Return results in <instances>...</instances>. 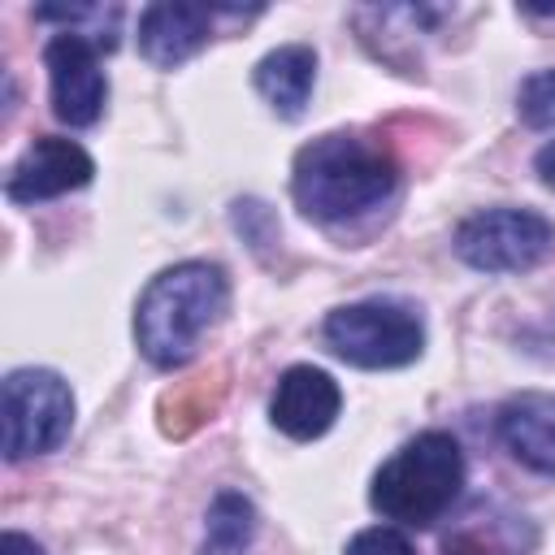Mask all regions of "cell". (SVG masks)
Returning a JSON list of instances; mask_svg holds the SVG:
<instances>
[{
  "mask_svg": "<svg viewBox=\"0 0 555 555\" xmlns=\"http://www.w3.org/2000/svg\"><path fill=\"white\" fill-rule=\"evenodd\" d=\"M48 87H52V113L65 126H91L104 113L108 78L100 69V48L74 30H61L43 48Z\"/></svg>",
  "mask_w": 555,
  "mask_h": 555,
  "instance_id": "7",
  "label": "cell"
},
{
  "mask_svg": "<svg viewBox=\"0 0 555 555\" xmlns=\"http://www.w3.org/2000/svg\"><path fill=\"white\" fill-rule=\"evenodd\" d=\"M225 299H230L225 273L208 260H182L160 269L134 308L139 351L156 369H182L195 356L199 334L221 321Z\"/></svg>",
  "mask_w": 555,
  "mask_h": 555,
  "instance_id": "2",
  "label": "cell"
},
{
  "mask_svg": "<svg viewBox=\"0 0 555 555\" xmlns=\"http://www.w3.org/2000/svg\"><path fill=\"white\" fill-rule=\"evenodd\" d=\"M499 442L525 468L555 477V395L525 390L499 408Z\"/></svg>",
  "mask_w": 555,
  "mask_h": 555,
  "instance_id": "11",
  "label": "cell"
},
{
  "mask_svg": "<svg viewBox=\"0 0 555 555\" xmlns=\"http://www.w3.org/2000/svg\"><path fill=\"white\" fill-rule=\"evenodd\" d=\"M325 343L356 369H403L425 351V325L408 304L360 299L325 317Z\"/></svg>",
  "mask_w": 555,
  "mask_h": 555,
  "instance_id": "4",
  "label": "cell"
},
{
  "mask_svg": "<svg viewBox=\"0 0 555 555\" xmlns=\"http://www.w3.org/2000/svg\"><path fill=\"white\" fill-rule=\"evenodd\" d=\"M555 247V225L533 208H486L460 221L455 256L477 273H525Z\"/></svg>",
  "mask_w": 555,
  "mask_h": 555,
  "instance_id": "6",
  "label": "cell"
},
{
  "mask_svg": "<svg viewBox=\"0 0 555 555\" xmlns=\"http://www.w3.org/2000/svg\"><path fill=\"white\" fill-rule=\"evenodd\" d=\"M516 113H520V121L533 126V130H551V126H555V69H533V74L520 82Z\"/></svg>",
  "mask_w": 555,
  "mask_h": 555,
  "instance_id": "14",
  "label": "cell"
},
{
  "mask_svg": "<svg viewBox=\"0 0 555 555\" xmlns=\"http://www.w3.org/2000/svg\"><path fill=\"white\" fill-rule=\"evenodd\" d=\"M251 82L278 117L295 121L308 108V95H312V82H317V52L308 43H282V48H273L256 61Z\"/></svg>",
  "mask_w": 555,
  "mask_h": 555,
  "instance_id": "12",
  "label": "cell"
},
{
  "mask_svg": "<svg viewBox=\"0 0 555 555\" xmlns=\"http://www.w3.org/2000/svg\"><path fill=\"white\" fill-rule=\"evenodd\" d=\"M347 555H416L412 542L390 529V525H373V529H360L351 542H347Z\"/></svg>",
  "mask_w": 555,
  "mask_h": 555,
  "instance_id": "15",
  "label": "cell"
},
{
  "mask_svg": "<svg viewBox=\"0 0 555 555\" xmlns=\"http://www.w3.org/2000/svg\"><path fill=\"white\" fill-rule=\"evenodd\" d=\"M399 165L390 147L364 134H321L295 152L291 195L312 221H347L395 195Z\"/></svg>",
  "mask_w": 555,
  "mask_h": 555,
  "instance_id": "1",
  "label": "cell"
},
{
  "mask_svg": "<svg viewBox=\"0 0 555 555\" xmlns=\"http://www.w3.org/2000/svg\"><path fill=\"white\" fill-rule=\"evenodd\" d=\"M460 490H464V451H460V442L442 429H425V434L408 438L373 473L369 503H373V512H382L395 525L425 529L442 512H451Z\"/></svg>",
  "mask_w": 555,
  "mask_h": 555,
  "instance_id": "3",
  "label": "cell"
},
{
  "mask_svg": "<svg viewBox=\"0 0 555 555\" xmlns=\"http://www.w3.org/2000/svg\"><path fill=\"white\" fill-rule=\"evenodd\" d=\"M256 533V507L238 490H221L204 516V546L199 555H243Z\"/></svg>",
  "mask_w": 555,
  "mask_h": 555,
  "instance_id": "13",
  "label": "cell"
},
{
  "mask_svg": "<svg viewBox=\"0 0 555 555\" xmlns=\"http://www.w3.org/2000/svg\"><path fill=\"white\" fill-rule=\"evenodd\" d=\"M533 169L542 173V182H546V186H555V139L533 156Z\"/></svg>",
  "mask_w": 555,
  "mask_h": 555,
  "instance_id": "17",
  "label": "cell"
},
{
  "mask_svg": "<svg viewBox=\"0 0 555 555\" xmlns=\"http://www.w3.org/2000/svg\"><path fill=\"white\" fill-rule=\"evenodd\" d=\"M0 555H43V546L35 538L17 533V529H4L0 533Z\"/></svg>",
  "mask_w": 555,
  "mask_h": 555,
  "instance_id": "16",
  "label": "cell"
},
{
  "mask_svg": "<svg viewBox=\"0 0 555 555\" xmlns=\"http://www.w3.org/2000/svg\"><path fill=\"white\" fill-rule=\"evenodd\" d=\"M338 408H343V390H338V382H334L325 369L291 364V369L278 377L269 416H273V425H278L286 438L312 442V438H321V434L338 421Z\"/></svg>",
  "mask_w": 555,
  "mask_h": 555,
  "instance_id": "9",
  "label": "cell"
},
{
  "mask_svg": "<svg viewBox=\"0 0 555 555\" xmlns=\"http://www.w3.org/2000/svg\"><path fill=\"white\" fill-rule=\"evenodd\" d=\"M221 13L225 9H208V4H147L139 13V52L156 69H173L208 43L212 17Z\"/></svg>",
  "mask_w": 555,
  "mask_h": 555,
  "instance_id": "10",
  "label": "cell"
},
{
  "mask_svg": "<svg viewBox=\"0 0 555 555\" xmlns=\"http://www.w3.org/2000/svg\"><path fill=\"white\" fill-rule=\"evenodd\" d=\"M74 429V390L52 369H13L4 377V460L56 451Z\"/></svg>",
  "mask_w": 555,
  "mask_h": 555,
  "instance_id": "5",
  "label": "cell"
},
{
  "mask_svg": "<svg viewBox=\"0 0 555 555\" xmlns=\"http://www.w3.org/2000/svg\"><path fill=\"white\" fill-rule=\"evenodd\" d=\"M95 178V160L74 143V139H61V134H43L35 139L17 165L9 169V182H4V195L13 204H39V199H56V195H69L78 186H87Z\"/></svg>",
  "mask_w": 555,
  "mask_h": 555,
  "instance_id": "8",
  "label": "cell"
}]
</instances>
